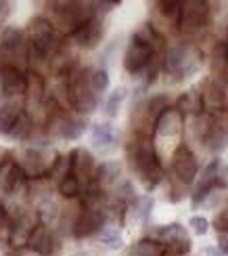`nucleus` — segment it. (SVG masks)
<instances>
[{
	"instance_id": "4",
	"label": "nucleus",
	"mask_w": 228,
	"mask_h": 256,
	"mask_svg": "<svg viewBox=\"0 0 228 256\" xmlns=\"http://www.w3.org/2000/svg\"><path fill=\"white\" fill-rule=\"evenodd\" d=\"M27 36L23 30L15 26H6L0 30V66L17 68L23 72L27 63Z\"/></svg>"
},
{
	"instance_id": "22",
	"label": "nucleus",
	"mask_w": 228,
	"mask_h": 256,
	"mask_svg": "<svg viewBox=\"0 0 228 256\" xmlns=\"http://www.w3.org/2000/svg\"><path fill=\"white\" fill-rule=\"evenodd\" d=\"M90 141L96 149H113L117 145V132L109 122H101V124H92L90 128Z\"/></svg>"
},
{
	"instance_id": "36",
	"label": "nucleus",
	"mask_w": 228,
	"mask_h": 256,
	"mask_svg": "<svg viewBox=\"0 0 228 256\" xmlns=\"http://www.w3.org/2000/svg\"><path fill=\"white\" fill-rule=\"evenodd\" d=\"M212 227L218 231V233L228 231V204L220 208V212L216 214V218H214V222H212Z\"/></svg>"
},
{
	"instance_id": "3",
	"label": "nucleus",
	"mask_w": 228,
	"mask_h": 256,
	"mask_svg": "<svg viewBox=\"0 0 228 256\" xmlns=\"http://www.w3.org/2000/svg\"><path fill=\"white\" fill-rule=\"evenodd\" d=\"M90 72L92 70H86V68H73L69 72L67 86H65V94H67L69 105L82 116H88L99 108V94L94 92L90 84Z\"/></svg>"
},
{
	"instance_id": "5",
	"label": "nucleus",
	"mask_w": 228,
	"mask_h": 256,
	"mask_svg": "<svg viewBox=\"0 0 228 256\" xmlns=\"http://www.w3.org/2000/svg\"><path fill=\"white\" fill-rule=\"evenodd\" d=\"M197 185H195L193 194H191V204L193 208L203 206V202L208 200V196L214 189H228V166L222 162L220 158H214L212 162L203 168L201 176H197Z\"/></svg>"
},
{
	"instance_id": "18",
	"label": "nucleus",
	"mask_w": 228,
	"mask_h": 256,
	"mask_svg": "<svg viewBox=\"0 0 228 256\" xmlns=\"http://www.w3.org/2000/svg\"><path fill=\"white\" fill-rule=\"evenodd\" d=\"M69 160H71V174L75 176L84 185H88L90 180L94 178L96 172V162H94V156L84 147H75L69 152Z\"/></svg>"
},
{
	"instance_id": "39",
	"label": "nucleus",
	"mask_w": 228,
	"mask_h": 256,
	"mask_svg": "<svg viewBox=\"0 0 228 256\" xmlns=\"http://www.w3.org/2000/svg\"><path fill=\"white\" fill-rule=\"evenodd\" d=\"M8 225L10 222L6 220V214H4V208L0 206V242H2V236H4V229H6V233H8ZM8 238V236H6Z\"/></svg>"
},
{
	"instance_id": "26",
	"label": "nucleus",
	"mask_w": 228,
	"mask_h": 256,
	"mask_svg": "<svg viewBox=\"0 0 228 256\" xmlns=\"http://www.w3.org/2000/svg\"><path fill=\"white\" fill-rule=\"evenodd\" d=\"M44 90H46L44 78H42L38 72H29L27 74V92H25V99L31 105H40L42 99H44Z\"/></svg>"
},
{
	"instance_id": "2",
	"label": "nucleus",
	"mask_w": 228,
	"mask_h": 256,
	"mask_svg": "<svg viewBox=\"0 0 228 256\" xmlns=\"http://www.w3.org/2000/svg\"><path fill=\"white\" fill-rule=\"evenodd\" d=\"M203 63L201 50L189 44V42H174L166 46L164 55H161V72L170 76L174 82L187 80L193 74H197Z\"/></svg>"
},
{
	"instance_id": "16",
	"label": "nucleus",
	"mask_w": 228,
	"mask_h": 256,
	"mask_svg": "<svg viewBox=\"0 0 228 256\" xmlns=\"http://www.w3.org/2000/svg\"><path fill=\"white\" fill-rule=\"evenodd\" d=\"M0 92L6 99L25 97L27 92V74L17 68L0 66Z\"/></svg>"
},
{
	"instance_id": "28",
	"label": "nucleus",
	"mask_w": 228,
	"mask_h": 256,
	"mask_svg": "<svg viewBox=\"0 0 228 256\" xmlns=\"http://www.w3.org/2000/svg\"><path fill=\"white\" fill-rule=\"evenodd\" d=\"M166 248L161 246L159 242L155 240H151V238H145V240H140L136 242L132 248H130L128 256H166Z\"/></svg>"
},
{
	"instance_id": "32",
	"label": "nucleus",
	"mask_w": 228,
	"mask_h": 256,
	"mask_svg": "<svg viewBox=\"0 0 228 256\" xmlns=\"http://www.w3.org/2000/svg\"><path fill=\"white\" fill-rule=\"evenodd\" d=\"M99 242L105 244L109 250H119L124 246V240H122V236H119V231L115 227H105L99 233Z\"/></svg>"
},
{
	"instance_id": "13",
	"label": "nucleus",
	"mask_w": 228,
	"mask_h": 256,
	"mask_svg": "<svg viewBox=\"0 0 228 256\" xmlns=\"http://www.w3.org/2000/svg\"><path fill=\"white\" fill-rule=\"evenodd\" d=\"M107 227V212L105 208H82V212L78 214L73 222V238L75 240H86L92 236H99V233Z\"/></svg>"
},
{
	"instance_id": "27",
	"label": "nucleus",
	"mask_w": 228,
	"mask_h": 256,
	"mask_svg": "<svg viewBox=\"0 0 228 256\" xmlns=\"http://www.w3.org/2000/svg\"><path fill=\"white\" fill-rule=\"evenodd\" d=\"M36 214L40 218V225H44V227H50V225H55V222L59 220L61 216V208L57 202H52V200H42L38 202V206H36Z\"/></svg>"
},
{
	"instance_id": "6",
	"label": "nucleus",
	"mask_w": 228,
	"mask_h": 256,
	"mask_svg": "<svg viewBox=\"0 0 228 256\" xmlns=\"http://www.w3.org/2000/svg\"><path fill=\"white\" fill-rule=\"evenodd\" d=\"M57 158H59L57 152H52V149L44 145H36L23 149V154L15 162L27 178H42V176H50V170L55 166Z\"/></svg>"
},
{
	"instance_id": "34",
	"label": "nucleus",
	"mask_w": 228,
	"mask_h": 256,
	"mask_svg": "<svg viewBox=\"0 0 228 256\" xmlns=\"http://www.w3.org/2000/svg\"><path fill=\"white\" fill-rule=\"evenodd\" d=\"M214 66H216V68L228 70V36H222V38L218 40V44H216Z\"/></svg>"
},
{
	"instance_id": "7",
	"label": "nucleus",
	"mask_w": 228,
	"mask_h": 256,
	"mask_svg": "<svg viewBox=\"0 0 228 256\" xmlns=\"http://www.w3.org/2000/svg\"><path fill=\"white\" fill-rule=\"evenodd\" d=\"M29 48L40 57H50L57 50V30L46 17H34L25 30Z\"/></svg>"
},
{
	"instance_id": "19",
	"label": "nucleus",
	"mask_w": 228,
	"mask_h": 256,
	"mask_svg": "<svg viewBox=\"0 0 228 256\" xmlns=\"http://www.w3.org/2000/svg\"><path fill=\"white\" fill-rule=\"evenodd\" d=\"M182 116H189V118H197V116H203L205 114V108H203V97H201V88H191L187 92H182L180 97L174 103Z\"/></svg>"
},
{
	"instance_id": "14",
	"label": "nucleus",
	"mask_w": 228,
	"mask_h": 256,
	"mask_svg": "<svg viewBox=\"0 0 228 256\" xmlns=\"http://www.w3.org/2000/svg\"><path fill=\"white\" fill-rule=\"evenodd\" d=\"M182 130H184V116L172 105L159 116L153 132V141L155 145L159 141H180Z\"/></svg>"
},
{
	"instance_id": "15",
	"label": "nucleus",
	"mask_w": 228,
	"mask_h": 256,
	"mask_svg": "<svg viewBox=\"0 0 228 256\" xmlns=\"http://www.w3.org/2000/svg\"><path fill=\"white\" fill-rule=\"evenodd\" d=\"M50 126V132L63 138V141H78V138L84 136L86 128H88V124H86L84 118H78V116H69V114H57L52 116V120L48 122Z\"/></svg>"
},
{
	"instance_id": "35",
	"label": "nucleus",
	"mask_w": 228,
	"mask_h": 256,
	"mask_svg": "<svg viewBox=\"0 0 228 256\" xmlns=\"http://www.w3.org/2000/svg\"><path fill=\"white\" fill-rule=\"evenodd\" d=\"M189 227L193 229L195 236H205V233L210 231V220L205 216H191Z\"/></svg>"
},
{
	"instance_id": "25",
	"label": "nucleus",
	"mask_w": 228,
	"mask_h": 256,
	"mask_svg": "<svg viewBox=\"0 0 228 256\" xmlns=\"http://www.w3.org/2000/svg\"><path fill=\"white\" fill-rule=\"evenodd\" d=\"M19 174V166L13 158H6L4 164L0 166V194L10 196V189L15 185V178Z\"/></svg>"
},
{
	"instance_id": "20",
	"label": "nucleus",
	"mask_w": 228,
	"mask_h": 256,
	"mask_svg": "<svg viewBox=\"0 0 228 256\" xmlns=\"http://www.w3.org/2000/svg\"><path fill=\"white\" fill-rule=\"evenodd\" d=\"M27 248H31L38 256H55L59 252V244H57L55 236L48 231V227L40 225L34 231V236H31Z\"/></svg>"
},
{
	"instance_id": "38",
	"label": "nucleus",
	"mask_w": 228,
	"mask_h": 256,
	"mask_svg": "<svg viewBox=\"0 0 228 256\" xmlns=\"http://www.w3.org/2000/svg\"><path fill=\"white\" fill-rule=\"evenodd\" d=\"M218 248L224 256H228V231L224 233H218Z\"/></svg>"
},
{
	"instance_id": "8",
	"label": "nucleus",
	"mask_w": 228,
	"mask_h": 256,
	"mask_svg": "<svg viewBox=\"0 0 228 256\" xmlns=\"http://www.w3.org/2000/svg\"><path fill=\"white\" fill-rule=\"evenodd\" d=\"M212 4L208 0H184L178 32L184 36H197L210 26Z\"/></svg>"
},
{
	"instance_id": "17",
	"label": "nucleus",
	"mask_w": 228,
	"mask_h": 256,
	"mask_svg": "<svg viewBox=\"0 0 228 256\" xmlns=\"http://www.w3.org/2000/svg\"><path fill=\"white\" fill-rule=\"evenodd\" d=\"M103 34H105V28H103L101 17H94L92 15V17H88L86 21H82V24L78 26V30L71 34V38H73V42L80 48L90 50V48H96V46L101 44Z\"/></svg>"
},
{
	"instance_id": "30",
	"label": "nucleus",
	"mask_w": 228,
	"mask_h": 256,
	"mask_svg": "<svg viewBox=\"0 0 228 256\" xmlns=\"http://www.w3.org/2000/svg\"><path fill=\"white\" fill-rule=\"evenodd\" d=\"M57 189H59V196L65 198V200H75V198L82 196V183L73 174L65 176L61 183L57 185Z\"/></svg>"
},
{
	"instance_id": "43",
	"label": "nucleus",
	"mask_w": 228,
	"mask_h": 256,
	"mask_svg": "<svg viewBox=\"0 0 228 256\" xmlns=\"http://www.w3.org/2000/svg\"><path fill=\"white\" fill-rule=\"evenodd\" d=\"M78 256H86V254H78Z\"/></svg>"
},
{
	"instance_id": "40",
	"label": "nucleus",
	"mask_w": 228,
	"mask_h": 256,
	"mask_svg": "<svg viewBox=\"0 0 228 256\" xmlns=\"http://www.w3.org/2000/svg\"><path fill=\"white\" fill-rule=\"evenodd\" d=\"M205 256H224V254L220 252L218 246H208V248H205Z\"/></svg>"
},
{
	"instance_id": "21",
	"label": "nucleus",
	"mask_w": 228,
	"mask_h": 256,
	"mask_svg": "<svg viewBox=\"0 0 228 256\" xmlns=\"http://www.w3.org/2000/svg\"><path fill=\"white\" fill-rule=\"evenodd\" d=\"M23 105L19 99H6L0 103V134H10L13 126L23 114Z\"/></svg>"
},
{
	"instance_id": "41",
	"label": "nucleus",
	"mask_w": 228,
	"mask_h": 256,
	"mask_svg": "<svg viewBox=\"0 0 228 256\" xmlns=\"http://www.w3.org/2000/svg\"><path fill=\"white\" fill-rule=\"evenodd\" d=\"M222 36H228V15L222 19Z\"/></svg>"
},
{
	"instance_id": "23",
	"label": "nucleus",
	"mask_w": 228,
	"mask_h": 256,
	"mask_svg": "<svg viewBox=\"0 0 228 256\" xmlns=\"http://www.w3.org/2000/svg\"><path fill=\"white\" fill-rule=\"evenodd\" d=\"M119 176H122V164L115 162V160H107V162L96 166V172H94V180L99 183V187L105 191L107 187L115 185Z\"/></svg>"
},
{
	"instance_id": "9",
	"label": "nucleus",
	"mask_w": 228,
	"mask_h": 256,
	"mask_svg": "<svg viewBox=\"0 0 228 256\" xmlns=\"http://www.w3.org/2000/svg\"><path fill=\"white\" fill-rule=\"evenodd\" d=\"M197 176H199V162L195 152L187 143H180L178 147H174L172 178L182 187H191L193 183H197Z\"/></svg>"
},
{
	"instance_id": "10",
	"label": "nucleus",
	"mask_w": 228,
	"mask_h": 256,
	"mask_svg": "<svg viewBox=\"0 0 228 256\" xmlns=\"http://www.w3.org/2000/svg\"><path fill=\"white\" fill-rule=\"evenodd\" d=\"M151 240L159 242L168 252H174L178 256H187L193 248V240L187 233L180 222H170V225H157L155 229H151L149 233Z\"/></svg>"
},
{
	"instance_id": "37",
	"label": "nucleus",
	"mask_w": 228,
	"mask_h": 256,
	"mask_svg": "<svg viewBox=\"0 0 228 256\" xmlns=\"http://www.w3.org/2000/svg\"><path fill=\"white\" fill-rule=\"evenodd\" d=\"M8 15H10V2H6V0H0V28L6 24Z\"/></svg>"
},
{
	"instance_id": "29",
	"label": "nucleus",
	"mask_w": 228,
	"mask_h": 256,
	"mask_svg": "<svg viewBox=\"0 0 228 256\" xmlns=\"http://www.w3.org/2000/svg\"><path fill=\"white\" fill-rule=\"evenodd\" d=\"M128 97V88L124 86H119L115 88L109 97H107V103H105V114H107V118H115V116L119 114V110H122V105Z\"/></svg>"
},
{
	"instance_id": "1",
	"label": "nucleus",
	"mask_w": 228,
	"mask_h": 256,
	"mask_svg": "<svg viewBox=\"0 0 228 256\" xmlns=\"http://www.w3.org/2000/svg\"><path fill=\"white\" fill-rule=\"evenodd\" d=\"M128 160L143 187L147 191H155L164 180V166L153 138L134 134V138L128 143Z\"/></svg>"
},
{
	"instance_id": "33",
	"label": "nucleus",
	"mask_w": 228,
	"mask_h": 256,
	"mask_svg": "<svg viewBox=\"0 0 228 256\" xmlns=\"http://www.w3.org/2000/svg\"><path fill=\"white\" fill-rule=\"evenodd\" d=\"M90 84L96 94L105 92L107 88H109V72H107L105 68H96L90 72Z\"/></svg>"
},
{
	"instance_id": "12",
	"label": "nucleus",
	"mask_w": 228,
	"mask_h": 256,
	"mask_svg": "<svg viewBox=\"0 0 228 256\" xmlns=\"http://www.w3.org/2000/svg\"><path fill=\"white\" fill-rule=\"evenodd\" d=\"M40 227V218L36 210H21L15 214V218L8 225V246L13 250H21L29 246V240L34 236V231Z\"/></svg>"
},
{
	"instance_id": "31",
	"label": "nucleus",
	"mask_w": 228,
	"mask_h": 256,
	"mask_svg": "<svg viewBox=\"0 0 228 256\" xmlns=\"http://www.w3.org/2000/svg\"><path fill=\"white\" fill-rule=\"evenodd\" d=\"M34 130V122H31V116L27 112L21 114V118L17 120V124L13 126V130H10V138H15V141H25V138L31 134Z\"/></svg>"
},
{
	"instance_id": "11",
	"label": "nucleus",
	"mask_w": 228,
	"mask_h": 256,
	"mask_svg": "<svg viewBox=\"0 0 228 256\" xmlns=\"http://www.w3.org/2000/svg\"><path fill=\"white\" fill-rule=\"evenodd\" d=\"M157 57H161V55L153 46L132 36L124 50V70L130 76H138V74H145Z\"/></svg>"
},
{
	"instance_id": "42",
	"label": "nucleus",
	"mask_w": 228,
	"mask_h": 256,
	"mask_svg": "<svg viewBox=\"0 0 228 256\" xmlns=\"http://www.w3.org/2000/svg\"><path fill=\"white\" fill-rule=\"evenodd\" d=\"M6 158H8V154L4 152V149H0V166L4 164V160H6Z\"/></svg>"
},
{
	"instance_id": "24",
	"label": "nucleus",
	"mask_w": 228,
	"mask_h": 256,
	"mask_svg": "<svg viewBox=\"0 0 228 256\" xmlns=\"http://www.w3.org/2000/svg\"><path fill=\"white\" fill-rule=\"evenodd\" d=\"M155 13L164 19V24L178 30L182 15V0H159L155 2Z\"/></svg>"
}]
</instances>
